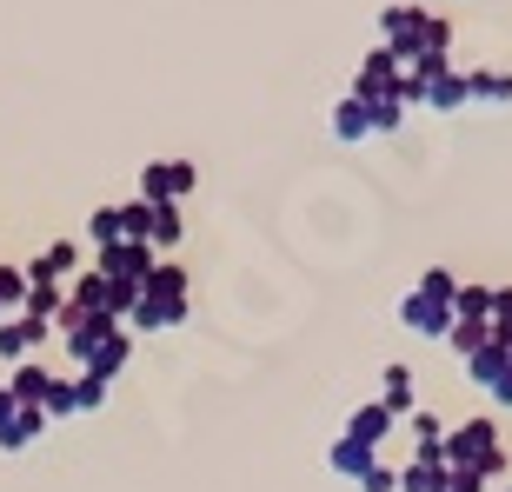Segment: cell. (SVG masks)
Returning a JSON list of instances; mask_svg holds the SVG:
<instances>
[{"mask_svg":"<svg viewBox=\"0 0 512 492\" xmlns=\"http://www.w3.org/2000/svg\"><path fill=\"white\" fill-rule=\"evenodd\" d=\"M486 340H493V326H486V320H453V333H446V346H453L459 360H473Z\"/></svg>","mask_w":512,"mask_h":492,"instance_id":"cell-23","label":"cell"},{"mask_svg":"<svg viewBox=\"0 0 512 492\" xmlns=\"http://www.w3.org/2000/svg\"><path fill=\"white\" fill-rule=\"evenodd\" d=\"M466 379H473L479 393H493V406H512V346L486 340L473 360H466Z\"/></svg>","mask_w":512,"mask_h":492,"instance_id":"cell-5","label":"cell"},{"mask_svg":"<svg viewBox=\"0 0 512 492\" xmlns=\"http://www.w3.org/2000/svg\"><path fill=\"white\" fill-rule=\"evenodd\" d=\"M380 406H386V413H393V419H406V413H413V366H386V373H380Z\"/></svg>","mask_w":512,"mask_h":492,"instance_id":"cell-14","label":"cell"},{"mask_svg":"<svg viewBox=\"0 0 512 492\" xmlns=\"http://www.w3.org/2000/svg\"><path fill=\"white\" fill-rule=\"evenodd\" d=\"M439 459H446L453 473L499 479V466H506V446H499V426H493V419H459V426H446V446H439Z\"/></svg>","mask_w":512,"mask_h":492,"instance_id":"cell-2","label":"cell"},{"mask_svg":"<svg viewBox=\"0 0 512 492\" xmlns=\"http://www.w3.org/2000/svg\"><path fill=\"white\" fill-rule=\"evenodd\" d=\"M466 94H473V107H512V74L473 67V74H466Z\"/></svg>","mask_w":512,"mask_h":492,"instance_id":"cell-15","label":"cell"},{"mask_svg":"<svg viewBox=\"0 0 512 492\" xmlns=\"http://www.w3.org/2000/svg\"><path fill=\"white\" fill-rule=\"evenodd\" d=\"M366 114H373V133H399L406 100H399V94H380V100H366Z\"/></svg>","mask_w":512,"mask_h":492,"instance_id":"cell-26","label":"cell"},{"mask_svg":"<svg viewBox=\"0 0 512 492\" xmlns=\"http://www.w3.org/2000/svg\"><path fill=\"white\" fill-rule=\"evenodd\" d=\"M399 326H406V333H419V340H446V333H453V306L413 286V293L399 300Z\"/></svg>","mask_w":512,"mask_h":492,"instance_id":"cell-7","label":"cell"},{"mask_svg":"<svg viewBox=\"0 0 512 492\" xmlns=\"http://www.w3.org/2000/svg\"><path fill=\"white\" fill-rule=\"evenodd\" d=\"M419 107H433V114H459V107H473V94H466V74H453V67H446V74H439L433 87L419 94Z\"/></svg>","mask_w":512,"mask_h":492,"instance_id":"cell-13","label":"cell"},{"mask_svg":"<svg viewBox=\"0 0 512 492\" xmlns=\"http://www.w3.org/2000/svg\"><path fill=\"white\" fill-rule=\"evenodd\" d=\"M20 306H27V273L0 266V320H7V313H20Z\"/></svg>","mask_w":512,"mask_h":492,"instance_id":"cell-27","label":"cell"},{"mask_svg":"<svg viewBox=\"0 0 512 492\" xmlns=\"http://www.w3.org/2000/svg\"><path fill=\"white\" fill-rule=\"evenodd\" d=\"M153 260H160V253H153L147 240H114V246H100V280H114V286H127V293H140V280H147L153 273Z\"/></svg>","mask_w":512,"mask_h":492,"instance_id":"cell-3","label":"cell"},{"mask_svg":"<svg viewBox=\"0 0 512 492\" xmlns=\"http://www.w3.org/2000/svg\"><path fill=\"white\" fill-rule=\"evenodd\" d=\"M87 240H94V246H114V240H127V220H120V207H100L94 220H87Z\"/></svg>","mask_w":512,"mask_h":492,"instance_id":"cell-25","label":"cell"},{"mask_svg":"<svg viewBox=\"0 0 512 492\" xmlns=\"http://www.w3.org/2000/svg\"><path fill=\"white\" fill-rule=\"evenodd\" d=\"M373 459H380L373 446H360V439H346V433H340V439H333V453H326V466H333V473H346V479H360Z\"/></svg>","mask_w":512,"mask_h":492,"instance_id":"cell-19","label":"cell"},{"mask_svg":"<svg viewBox=\"0 0 512 492\" xmlns=\"http://www.w3.org/2000/svg\"><path fill=\"white\" fill-rule=\"evenodd\" d=\"M426 14H433L426 0H393V7L380 14V40H386V54H413L419 34H426Z\"/></svg>","mask_w":512,"mask_h":492,"instance_id":"cell-6","label":"cell"},{"mask_svg":"<svg viewBox=\"0 0 512 492\" xmlns=\"http://www.w3.org/2000/svg\"><path fill=\"white\" fill-rule=\"evenodd\" d=\"M333 133H340L346 147H353V140H373V114H366L360 94H346L340 107H333Z\"/></svg>","mask_w":512,"mask_h":492,"instance_id":"cell-16","label":"cell"},{"mask_svg":"<svg viewBox=\"0 0 512 492\" xmlns=\"http://www.w3.org/2000/svg\"><path fill=\"white\" fill-rule=\"evenodd\" d=\"M393 426H399V419L386 413L380 399H373V406H360V413L346 419V439H360V446H373V453H380L386 439H393Z\"/></svg>","mask_w":512,"mask_h":492,"instance_id":"cell-11","label":"cell"},{"mask_svg":"<svg viewBox=\"0 0 512 492\" xmlns=\"http://www.w3.org/2000/svg\"><path fill=\"white\" fill-rule=\"evenodd\" d=\"M14 413H20V399L7 393V386H0V426H7V419H14Z\"/></svg>","mask_w":512,"mask_h":492,"instance_id":"cell-33","label":"cell"},{"mask_svg":"<svg viewBox=\"0 0 512 492\" xmlns=\"http://www.w3.org/2000/svg\"><path fill=\"white\" fill-rule=\"evenodd\" d=\"M360 492H399V473L386 466V459H373V466L360 473Z\"/></svg>","mask_w":512,"mask_h":492,"instance_id":"cell-31","label":"cell"},{"mask_svg":"<svg viewBox=\"0 0 512 492\" xmlns=\"http://www.w3.org/2000/svg\"><path fill=\"white\" fill-rule=\"evenodd\" d=\"M419 293H433V300H446V306H453L459 280H453V273H446V266H426V273H419Z\"/></svg>","mask_w":512,"mask_h":492,"instance_id":"cell-30","label":"cell"},{"mask_svg":"<svg viewBox=\"0 0 512 492\" xmlns=\"http://www.w3.org/2000/svg\"><path fill=\"white\" fill-rule=\"evenodd\" d=\"M47 333H54L47 320H27V313H7V320H0V360H7V366L34 360V346L47 340Z\"/></svg>","mask_w":512,"mask_h":492,"instance_id":"cell-8","label":"cell"},{"mask_svg":"<svg viewBox=\"0 0 512 492\" xmlns=\"http://www.w3.org/2000/svg\"><path fill=\"white\" fill-rule=\"evenodd\" d=\"M180 320H187V266L153 260V273L140 280V300L127 306V326L133 333H167Z\"/></svg>","mask_w":512,"mask_h":492,"instance_id":"cell-1","label":"cell"},{"mask_svg":"<svg viewBox=\"0 0 512 492\" xmlns=\"http://www.w3.org/2000/svg\"><path fill=\"white\" fill-rule=\"evenodd\" d=\"M180 207H153V220H147V246L153 253H173V246H180Z\"/></svg>","mask_w":512,"mask_h":492,"instance_id":"cell-21","label":"cell"},{"mask_svg":"<svg viewBox=\"0 0 512 492\" xmlns=\"http://www.w3.org/2000/svg\"><path fill=\"white\" fill-rule=\"evenodd\" d=\"M353 94H360V100L399 94V60L386 54V47H380V54H366V60H360V74H353Z\"/></svg>","mask_w":512,"mask_h":492,"instance_id":"cell-10","label":"cell"},{"mask_svg":"<svg viewBox=\"0 0 512 492\" xmlns=\"http://www.w3.org/2000/svg\"><path fill=\"white\" fill-rule=\"evenodd\" d=\"M486 326H493L499 346H512V286H493V320Z\"/></svg>","mask_w":512,"mask_h":492,"instance_id":"cell-29","label":"cell"},{"mask_svg":"<svg viewBox=\"0 0 512 492\" xmlns=\"http://www.w3.org/2000/svg\"><path fill=\"white\" fill-rule=\"evenodd\" d=\"M94 406H107V379H100V373H80L74 379V413H94Z\"/></svg>","mask_w":512,"mask_h":492,"instance_id":"cell-28","label":"cell"},{"mask_svg":"<svg viewBox=\"0 0 512 492\" xmlns=\"http://www.w3.org/2000/svg\"><path fill=\"white\" fill-rule=\"evenodd\" d=\"M60 306H67V286H27V306H20V313H27V320H47V326H54V320H60Z\"/></svg>","mask_w":512,"mask_h":492,"instance_id":"cell-22","label":"cell"},{"mask_svg":"<svg viewBox=\"0 0 512 492\" xmlns=\"http://www.w3.org/2000/svg\"><path fill=\"white\" fill-rule=\"evenodd\" d=\"M54 379H60V373H47L40 360H20V366H14V379H7V393H14L20 406H47V393H54Z\"/></svg>","mask_w":512,"mask_h":492,"instance_id":"cell-12","label":"cell"},{"mask_svg":"<svg viewBox=\"0 0 512 492\" xmlns=\"http://www.w3.org/2000/svg\"><path fill=\"white\" fill-rule=\"evenodd\" d=\"M406 433H413V453L419 459H439V446H446V426H439V413H406Z\"/></svg>","mask_w":512,"mask_h":492,"instance_id":"cell-18","label":"cell"},{"mask_svg":"<svg viewBox=\"0 0 512 492\" xmlns=\"http://www.w3.org/2000/svg\"><path fill=\"white\" fill-rule=\"evenodd\" d=\"M446 492H493V479H479V473H453V466H446Z\"/></svg>","mask_w":512,"mask_h":492,"instance_id":"cell-32","label":"cell"},{"mask_svg":"<svg viewBox=\"0 0 512 492\" xmlns=\"http://www.w3.org/2000/svg\"><path fill=\"white\" fill-rule=\"evenodd\" d=\"M74 273H80V246L74 240H54L34 266H27V286H67Z\"/></svg>","mask_w":512,"mask_h":492,"instance_id":"cell-9","label":"cell"},{"mask_svg":"<svg viewBox=\"0 0 512 492\" xmlns=\"http://www.w3.org/2000/svg\"><path fill=\"white\" fill-rule=\"evenodd\" d=\"M453 320H493V286H459L453 293Z\"/></svg>","mask_w":512,"mask_h":492,"instance_id":"cell-24","label":"cell"},{"mask_svg":"<svg viewBox=\"0 0 512 492\" xmlns=\"http://www.w3.org/2000/svg\"><path fill=\"white\" fill-rule=\"evenodd\" d=\"M40 426H47V413H40V406H20V413L0 426V446L20 453V446H34V439H40Z\"/></svg>","mask_w":512,"mask_h":492,"instance_id":"cell-20","label":"cell"},{"mask_svg":"<svg viewBox=\"0 0 512 492\" xmlns=\"http://www.w3.org/2000/svg\"><path fill=\"white\" fill-rule=\"evenodd\" d=\"M399 492H446V459L413 453V466H399Z\"/></svg>","mask_w":512,"mask_h":492,"instance_id":"cell-17","label":"cell"},{"mask_svg":"<svg viewBox=\"0 0 512 492\" xmlns=\"http://www.w3.org/2000/svg\"><path fill=\"white\" fill-rule=\"evenodd\" d=\"M193 180H200L193 160H153V167L140 173V200H147V207H180L193 193Z\"/></svg>","mask_w":512,"mask_h":492,"instance_id":"cell-4","label":"cell"}]
</instances>
